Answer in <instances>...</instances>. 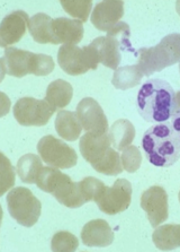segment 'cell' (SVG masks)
I'll use <instances>...</instances> for the list:
<instances>
[{"instance_id":"obj_1","label":"cell","mask_w":180,"mask_h":252,"mask_svg":"<svg viewBox=\"0 0 180 252\" xmlns=\"http://www.w3.org/2000/svg\"><path fill=\"white\" fill-rule=\"evenodd\" d=\"M176 92L163 79L145 82L137 94V111L145 121L162 124L171 119L175 112Z\"/></svg>"},{"instance_id":"obj_2","label":"cell","mask_w":180,"mask_h":252,"mask_svg":"<svg viewBox=\"0 0 180 252\" xmlns=\"http://www.w3.org/2000/svg\"><path fill=\"white\" fill-rule=\"evenodd\" d=\"M145 158L152 165L169 167L180 158V141L170 122H162L148 129L142 138Z\"/></svg>"},{"instance_id":"obj_3","label":"cell","mask_w":180,"mask_h":252,"mask_svg":"<svg viewBox=\"0 0 180 252\" xmlns=\"http://www.w3.org/2000/svg\"><path fill=\"white\" fill-rule=\"evenodd\" d=\"M180 63V33L168 34L159 44L139 50V67L144 76Z\"/></svg>"},{"instance_id":"obj_4","label":"cell","mask_w":180,"mask_h":252,"mask_svg":"<svg viewBox=\"0 0 180 252\" xmlns=\"http://www.w3.org/2000/svg\"><path fill=\"white\" fill-rule=\"evenodd\" d=\"M131 31L129 24L120 22L107 32L106 36H99L91 42L90 45L97 53L99 63L109 69L116 70L122 60V51H133L131 41Z\"/></svg>"},{"instance_id":"obj_5","label":"cell","mask_w":180,"mask_h":252,"mask_svg":"<svg viewBox=\"0 0 180 252\" xmlns=\"http://www.w3.org/2000/svg\"><path fill=\"white\" fill-rule=\"evenodd\" d=\"M7 206L10 216L25 227L34 226L41 216V201L25 187L10 190L7 194Z\"/></svg>"},{"instance_id":"obj_6","label":"cell","mask_w":180,"mask_h":252,"mask_svg":"<svg viewBox=\"0 0 180 252\" xmlns=\"http://www.w3.org/2000/svg\"><path fill=\"white\" fill-rule=\"evenodd\" d=\"M57 63L64 72L70 76L86 74L90 69H97L98 56L91 45L79 48L77 45H61L57 52Z\"/></svg>"},{"instance_id":"obj_7","label":"cell","mask_w":180,"mask_h":252,"mask_svg":"<svg viewBox=\"0 0 180 252\" xmlns=\"http://www.w3.org/2000/svg\"><path fill=\"white\" fill-rule=\"evenodd\" d=\"M94 201L107 215H116L126 211L132 201V185L126 179H118L112 187L105 186Z\"/></svg>"},{"instance_id":"obj_8","label":"cell","mask_w":180,"mask_h":252,"mask_svg":"<svg viewBox=\"0 0 180 252\" xmlns=\"http://www.w3.org/2000/svg\"><path fill=\"white\" fill-rule=\"evenodd\" d=\"M37 152L45 163L56 169H71L78 161L74 148L52 135L44 136L38 141Z\"/></svg>"},{"instance_id":"obj_9","label":"cell","mask_w":180,"mask_h":252,"mask_svg":"<svg viewBox=\"0 0 180 252\" xmlns=\"http://www.w3.org/2000/svg\"><path fill=\"white\" fill-rule=\"evenodd\" d=\"M55 110L45 100L22 97L14 106V117L24 127H42L51 119Z\"/></svg>"},{"instance_id":"obj_10","label":"cell","mask_w":180,"mask_h":252,"mask_svg":"<svg viewBox=\"0 0 180 252\" xmlns=\"http://www.w3.org/2000/svg\"><path fill=\"white\" fill-rule=\"evenodd\" d=\"M141 207L147 213L152 227H158L169 216L168 194L162 187L152 186L141 196Z\"/></svg>"},{"instance_id":"obj_11","label":"cell","mask_w":180,"mask_h":252,"mask_svg":"<svg viewBox=\"0 0 180 252\" xmlns=\"http://www.w3.org/2000/svg\"><path fill=\"white\" fill-rule=\"evenodd\" d=\"M77 117L83 130L95 133H107L108 121L99 103L93 97H85L77 105Z\"/></svg>"},{"instance_id":"obj_12","label":"cell","mask_w":180,"mask_h":252,"mask_svg":"<svg viewBox=\"0 0 180 252\" xmlns=\"http://www.w3.org/2000/svg\"><path fill=\"white\" fill-rule=\"evenodd\" d=\"M29 20L23 10H15L5 16L0 25V45L6 49L21 41L28 29Z\"/></svg>"},{"instance_id":"obj_13","label":"cell","mask_w":180,"mask_h":252,"mask_svg":"<svg viewBox=\"0 0 180 252\" xmlns=\"http://www.w3.org/2000/svg\"><path fill=\"white\" fill-rule=\"evenodd\" d=\"M124 15V1L106 0L95 6L91 13V23L98 31L109 32L114 29Z\"/></svg>"},{"instance_id":"obj_14","label":"cell","mask_w":180,"mask_h":252,"mask_svg":"<svg viewBox=\"0 0 180 252\" xmlns=\"http://www.w3.org/2000/svg\"><path fill=\"white\" fill-rule=\"evenodd\" d=\"M33 52L21 50V49L9 47L5 49L1 58V78L6 74L14 77L22 78L30 74V63H32Z\"/></svg>"},{"instance_id":"obj_15","label":"cell","mask_w":180,"mask_h":252,"mask_svg":"<svg viewBox=\"0 0 180 252\" xmlns=\"http://www.w3.org/2000/svg\"><path fill=\"white\" fill-rule=\"evenodd\" d=\"M110 145H112V141L109 139L108 133L86 132L80 138L79 148L82 158L91 166H94L109 150Z\"/></svg>"},{"instance_id":"obj_16","label":"cell","mask_w":180,"mask_h":252,"mask_svg":"<svg viewBox=\"0 0 180 252\" xmlns=\"http://www.w3.org/2000/svg\"><path fill=\"white\" fill-rule=\"evenodd\" d=\"M83 23L78 20L59 17L52 22V32L54 44L77 45L82 40L85 30Z\"/></svg>"},{"instance_id":"obj_17","label":"cell","mask_w":180,"mask_h":252,"mask_svg":"<svg viewBox=\"0 0 180 252\" xmlns=\"http://www.w3.org/2000/svg\"><path fill=\"white\" fill-rule=\"evenodd\" d=\"M82 243L87 247H108L114 241V232L105 220L88 222L81 231Z\"/></svg>"},{"instance_id":"obj_18","label":"cell","mask_w":180,"mask_h":252,"mask_svg":"<svg viewBox=\"0 0 180 252\" xmlns=\"http://www.w3.org/2000/svg\"><path fill=\"white\" fill-rule=\"evenodd\" d=\"M52 196L68 208H79L87 202L80 182H74L70 177L52 193Z\"/></svg>"},{"instance_id":"obj_19","label":"cell","mask_w":180,"mask_h":252,"mask_svg":"<svg viewBox=\"0 0 180 252\" xmlns=\"http://www.w3.org/2000/svg\"><path fill=\"white\" fill-rule=\"evenodd\" d=\"M55 130L61 138L68 141H75L81 135L82 126L76 112L62 110L55 118Z\"/></svg>"},{"instance_id":"obj_20","label":"cell","mask_w":180,"mask_h":252,"mask_svg":"<svg viewBox=\"0 0 180 252\" xmlns=\"http://www.w3.org/2000/svg\"><path fill=\"white\" fill-rule=\"evenodd\" d=\"M72 96H74V87L71 86V84L63 79H56L48 86L44 100L56 111L57 109H64L68 106Z\"/></svg>"},{"instance_id":"obj_21","label":"cell","mask_w":180,"mask_h":252,"mask_svg":"<svg viewBox=\"0 0 180 252\" xmlns=\"http://www.w3.org/2000/svg\"><path fill=\"white\" fill-rule=\"evenodd\" d=\"M152 241L159 250L170 251L180 247V224H164L152 234Z\"/></svg>"},{"instance_id":"obj_22","label":"cell","mask_w":180,"mask_h":252,"mask_svg":"<svg viewBox=\"0 0 180 252\" xmlns=\"http://www.w3.org/2000/svg\"><path fill=\"white\" fill-rule=\"evenodd\" d=\"M52 22V18L44 13H38L34 15L33 17H30L28 31L33 40L41 44H54Z\"/></svg>"},{"instance_id":"obj_23","label":"cell","mask_w":180,"mask_h":252,"mask_svg":"<svg viewBox=\"0 0 180 252\" xmlns=\"http://www.w3.org/2000/svg\"><path fill=\"white\" fill-rule=\"evenodd\" d=\"M108 136L112 145L117 151H124L135 138V128L131 121L120 119L112 125Z\"/></svg>"},{"instance_id":"obj_24","label":"cell","mask_w":180,"mask_h":252,"mask_svg":"<svg viewBox=\"0 0 180 252\" xmlns=\"http://www.w3.org/2000/svg\"><path fill=\"white\" fill-rule=\"evenodd\" d=\"M143 76L144 74L141 70L139 64L120 67L114 71L112 84L115 89L125 91L139 85Z\"/></svg>"},{"instance_id":"obj_25","label":"cell","mask_w":180,"mask_h":252,"mask_svg":"<svg viewBox=\"0 0 180 252\" xmlns=\"http://www.w3.org/2000/svg\"><path fill=\"white\" fill-rule=\"evenodd\" d=\"M43 167L40 156L35 154H25L18 159L17 162V174L23 182L33 185L36 181L38 172Z\"/></svg>"},{"instance_id":"obj_26","label":"cell","mask_w":180,"mask_h":252,"mask_svg":"<svg viewBox=\"0 0 180 252\" xmlns=\"http://www.w3.org/2000/svg\"><path fill=\"white\" fill-rule=\"evenodd\" d=\"M69 175L62 173L56 167L43 166L38 172L36 177V186L44 192L53 193L61 186V183L66 181Z\"/></svg>"},{"instance_id":"obj_27","label":"cell","mask_w":180,"mask_h":252,"mask_svg":"<svg viewBox=\"0 0 180 252\" xmlns=\"http://www.w3.org/2000/svg\"><path fill=\"white\" fill-rule=\"evenodd\" d=\"M93 167L98 172V173L109 175V177L121 174L124 170L120 154H118L115 150H113L112 147L107 151V153L103 156L101 161L97 164H95Z\"/></svg>"},{"instance_id":"obj_28","label":"cell","mask_w":180,"mask_h":252,"mask_svg":"<svg viewBox=\"0 0 180 252\" xmlns=\"http://www.w3.org/2000/svg\"><path fill=\"white\" fill-rule=\"evenodd\" d=\"M60 3L69 15L82 23L88 21L93 7V1L90 0H61Z\"/></svg>"},{"instance_id":"obj_29","label":"cell","mask_w":180,"mask_h":252,"mask_svg":"<svg viewBox=\"0 0 180 252\" xmlns=\"http://www.w3.org/2000/svg\"><path fill=\"white\" fill-rule=\"evenodd\" d=\"M78 239L67 231L55 233L51 241V249L54 252H72L78 249Z\"/></svg>"},{"instance_id":"obj_30","label":"cell","mask_w":180,"mask_h":252,"mask_svg":"<svg viewBox=\"0 0 180 252\" xmlns=\"http://www.w3.org/2000/svg\"><path fill=\"white\" fill-rule=\"evenodd\" d=\"M15 185V170L3 153H0V194H5Z\"/></svg>"},{"instance_id":"obj_31","label":"cell","mask_w":180,"mask_h":252,"mask_svg":"<svg viewBox=\"0 0 180 252\" xmlns=\"http://www.w3.org/2000/svg\"><path fill=\"white\" fill-rule=\"evenodd\" d=\"M55 63L52 57L42 55V53H33L32 63H30V74L35 76H48L54 69Z\"/></svg>"},{"instance_id":"obj_32","label":"cell","mask_w":180,"mask_h":252,"mask_svg":"<svg viewBox=\"0 0 180 252\" xmlns=\"http://www.w3.org/2000/svg\"><path fill=\"white\" fill-rule=\"evenodd\" d=\"M121 159L124 170L129 173H134L140 169L141 163H142V154L136 146L129 145L122 153Z\"/></svg>"},{"instance_id":"obj_33","label":"cell","mask_w":180,"mask_h":252,"mask_svg":"<svg viewBox=\"0 0 180 252\" xmlns=\"http://www.w3.org/2000/svg\"><path fill=\"white\" fill-rule=\"evenodd\" d=\"M79 182L87 202L94 200L95 197L98 194V192L105 187L104 182H102L101 180H98V179L93 178V177H87Z\"/></svg>"},{"instance_id":"obj_34","label":"cell","mask_w":180,"mask_h":252,"mask_svg":"<svg viewBox=\"0 0 180 252\" xmlns=\"http://www.w3.org/2000/svg\"><path fill=\"white\" fill-rule=\"evenodd\" d=\"M171 127L172 130L175 131L176 136H177L178 140L180 141V110H178L177 112H175L171 117Z\"/></svg>"},{"instance_id":"obj_35","label":"cell","mask_w":180,"mask_h":252,"mask_svg":"<svg viewBox=\"0 0 180 252\" xmlns=\"http://www.w3.org/2000/svg\"><path fill=\"white\" fill-rule=\"evenodd\" d=\"M178 110H180V91L176 93V100H175V112H177Z\"/></svg>"},{"instance_id":"obj_36","label":"cell","mask_w":180,"mask_h":252,"mask_svg":"<svg viewBox=\"0 0 180 252\" xmlns=\"http://www.w3.org/2000/svg\"><path fill=\"white\" fill-rule=\"evenodd\" d=\"M176 10H177V13L180 16V0H178V1L176 2Z\"/></svg>"},{"instance_id":"obj_37","label":"cell","mask_w":180,"mask_h":252,"mask_svg":"<svg viewBox=\"0 0 180 252\" xmlns=\"http://www.w3.org/2000/svg\"><path fill=\"white\" fill-rule=\"evenodd\" d=\"M178 198H179V202H180V191H179V194H178Z\"/></svg>"},{"instance_id":"obj_38","label":"cell","mask_w":180,"mask_h":252,"mask_svg":"<svg viewBox=\"0 0 180 252\" xmlns=\"http://www.w3.org/2000/svg\"><path fill=\"white\" fill-rule=\"evenodd\" d=\"M179 71H180V63H179Z\"/></svg>"}]
</instances>
